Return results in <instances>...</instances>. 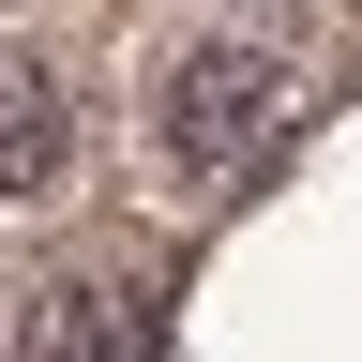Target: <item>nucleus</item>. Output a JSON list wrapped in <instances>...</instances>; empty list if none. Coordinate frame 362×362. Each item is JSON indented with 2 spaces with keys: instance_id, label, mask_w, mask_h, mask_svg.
<instances>
[{
  "instance_id": "1",
  "label": "nucleus",
  "mask_w": 362,
  "mask_h": 362,
  "mask_svg": "<svg viewBox=\"0 0 362 362\" xmlns=\"http://www.w3.org/2000/svg\"><path fill=\"white\" fill-rule=\"evenodd\" d=\"M287 121V61H272V45H181L166 61V90H151V136H166V166L181 181H211V166H242L257 136Z\"/></svg>"
},
{
  "instance_id": "2",
  "label": "nucleus",
  "mask_w": 362,
  "mask_h": 362,
  "mask_svg": "<svg viewBox=\"0 0 362 362\" xmlns=\"http://www.w3.org/2000/svg\"><path fill=\"white\" fill-rule=\"evenodd\" d=\"M61 166H76V106H61V76L0 45V197H45Z\"/></svg>"
},
{
  "instance_id": "3",
  "label": "nucleus",
  "mask_w": 362,
  "mask_h": 362,
  "mask_svg": "<svg viewBox=\"0 0 362 362\" xmlns=\"http://www.w3.org/2000/svg\"><path fill=\"white\" fill-rule=\"evenodd\" d=\"M30 362H151L121 287H30Z\"/></svg>"
}]
</instances>
